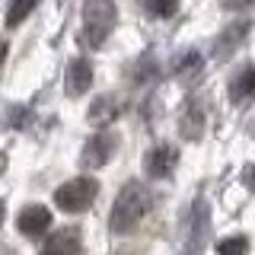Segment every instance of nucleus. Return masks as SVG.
I'll return each instance as SVG.
<instances>
[{
  "label": "nucleus",
  "instance_id": "nucleus-4",
  "mask_svg": "<svg viewBox=\"0 0 255 255\" xmlns=\"http://www.w3.org/2000/svg\"><path fill=\"white\" fill-rule=\"evenodd\" d=\"M188 243H185V252L188 255H198L204 249V236H207V227H211V211H207V201L198 198L195 207H191V217H188Z\"/></svg>",
  "mask_w": 255,
  "mask_h": 255
},
{
  "label": "nucleus",
  "instance_id": "nucleus-13",
  "mask_svg": "<svg viewBox=\"0 0 255 255\" xmlns=\"http://www.w3.org/2000/svg\"><path fill=\"white\" fill-rule=\"evenodd\" d=\"M147 10L153 13V16H172L179 6H175V3H147Z\"/></svg>",
  "mask_w": 255,
  "mask_h": 255
},
{
  "label": "nucleus",
  "instance_id": "nucleus-10",
  "mask_svg": "<svg viewBox=\"0 0 255 255\" xmlns=\"http://www.w3.org/2000/svg\"><path fill=\"white\" fill-rule=\"evenodd\" d=\"M252 93H255V64H252V67H246L243 74L233 80V86H230V96H233V102L246 99V96H252Z\"/></svg>",
  "mask_w": 255,
  "mask_h": 255
},
{
  "label": "nucleus",
  "instance_id": "nucleus-11",
  "mask_svg": "<svg viewBox=\"0 0 255 255\" xmlns=\"http://www.w3.org/2000/svg\"><path fill=\"white\" fill-rule=\"evenodd\" d=\"M246 249H249V243H246V236H236V239H223V243L217 246L220 255H246Z\"/></svg>",
  "mask_w": 255,
  "mask_h": 255
},
{
  "label": "nucleus",
  "instance_id": "nucleus-2",
  "mask_svg": "<svg viewBox=\"0 0 255 255\" xmlns=\"http://www.w3.org/2000/svg\"><path fill=\"white\" fill-rule=\"evenodd\" d=\"M112 16H115V6L112 3H86L83 13H80V45L86 48H99L106 42L109 29H112Z\"/></svg>",
  "mask_w": 255,
  "mask_h": 255
},
{
  "label": "nucleus",
  "instance_id": "nucleus-3",
  "mask_svg": "<svg viewBox=\"0 0 255 255\" xmlns=\"http://www.w3.org/2000/svg\"><path fill=\"white\" fill-rule=\"evenodd\" d=\"M96 195H99L96 179H90V175H80V179L64 182V185L54 191V204H58L61 211H67V214H80V211H86V207L96 201Z\"/></svg>",
  "mask_w": 255,
  "mask_h": 255
},
{
  "label": "nucleus",
  "instance_id": "nucleus-8",
  "mask_svg": "<svg viewBox=\"0 0 255 255\" xmlns=\"http://www.w3.org/2000/svg\"><path fill=\"white\" fill-rule=\"evenodd\" d=\"M112 147H115V137H112V134H96V137L86 140L83 153H80V163L83 166H106L112 159Z\"/></svg>",
  "mask_w": 255,
  "mask_h": 255
},
{
  "label": "nucleus",
  "instance_id": "nucleus-14",
  "mask_svg": "<svg viewBox=\"0 0 255 255\" xmlns=\"http://www.w3.org/2000/svg\"><path fill=\"white\" fill-rule=\"evenodd\" d=\"M0 223H3V201H0Z\"/></svg>",
  "mask_w": 255,
  "mask_h": 255
},
{
  "label": "nucleus",
  "instance_id": "nucleus-5",
  "mask_svg": "<svg viewBox=\"0 0 255 255\" xmlns=\"http://www.w3.org/2000/svg\"><path fill=\"white\" fill-rule=\"evenodd\" d=\"M175 163H179V153H175V147L169 143H163V147H153L143 159V169H147L150 179H166V175H172Z\"/></svg>",
  "mask_w": 255,
  "mask_h": 255
},
{
  "label": "nucleus",
  "instance_id": "nucleus-15",
  "mask_svg": "<svg viewBox=\"0 0 255 255\" xmlns=\"http://www.w3.org/2000/svg\"><path fill=\"white\" fill-rule=\"evenodd\" d=\"M249 179H252V185H255V169H252V175H249Z\"/></svg>",
  "mask_w": 255,
  "mask_h": 255
},
{
  "label": "nucleus",
  "instance_id": "nucleus-6",
  "mask_svg": "<svg viewBox=\"0 0 255 255\" xmlns=\"http://www.w3.org/2000/svg\"><path fill=\"white\" fill-rule=\"evenodd\" d=\"M16 227H19L22 236L35 239V236H42L45 230H51V211H48V207H42V204H29L26 211L19 214Z\"/></svg>",
  "mask_w": 255,
  "mask_h": 255
},
{
  "label": "nucleus",
  "instance_id": "nucleus-1",
  "mask_svg": "<svg viewBox=\"0 0 255 255\" xmlns=\"http://www.w3.org/2000/svg\"><path fill=\"white\" fill-rule=\"evenodd\" d=\"M150 207V191L143 182H125L122 191H118L115 204H112V214H109V230L112 233H131L134 227L140 223L143 211Z\"/></svg>",
  "mask_w": 255,
  "mask_h": 255
},
{
  "label": "nucleus",
  "instance_id": "nucleus-12",
  "mask_svg": "<svg viewBox=\"0 0 255 255\" xmlns=\"http://www.w3.org/2000/svg\"><path fill=\"white\" fill-rule=\"evenodd\" d=\"M35 10V0H22V3H13L10 13H6V26H16V22L22 19V16H29Z\"/></svg>",
  "mask_w": 255,
  "mask_h": 255
},
{
  "label": "nucleus",
  "instance_id": "nucleus-7",
  "mask_svg": "<svg viewBox=\"0 0 255 255\" xmlns=\"http://www.w3.org/2000/svg\"><path fill=\"white\" fill-rule=\"evenodd\" d=\"M42 255H83V243H80L77 227H61L58 233L45 243Z\"/></svg>",
  "mask_w": 255,
  "mask_h": 255
},
{
  "label": "nucleus",
  "instance_id": "nucleus-9",
  "mask_svg": "<svg viewBox=\"0 0 255 255\" xmlns=\"http://www.w3.org/2000/svg\"><path fill=\"white\" fill-rule=\"evenodd\" d=\"M90 86H93V64L83 61V58L70 61V67H67V93L70 96H83Z\"/></svg>",
  "mask_w": 255,
  "mask_h": 255
}]
</instances>
